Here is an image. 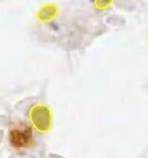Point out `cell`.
Returning <instances> with one entry per match:
<instances>
[{
	"instance_id": "obj_1",
	"label": "cell",
	"mask_w": 148,
	"mask_h": 158,
	"mask_svg": "<svg viewBox=\"0 0 148 158\" xmlns=\"http://www.w3.org/2000/svg\"><path fill=\"white\" fill-rule=\"evenodd\" d=\"M29 117L37 131L40 132H47L51 130L53 117L51 110L47 105H33L29 111Z\"/></svg>"
},
{
	"instance_id": "obj_4",
	"label": "cell",
	"mask_w": 148,
	"mask_h": 158,
	"mask_svg": "<svg viewBox=\"0 0 148 158\" xmlns=\"http://www.w3.org/2000/svg\"><path fill=\"white\" fill-rule=\"evenodd\" d=\"M112 4H113V1H96V2H95L96 8L100 9V10L107 9V8H109Z\"/></svg>"
},
{
	"instance_id": "obj_2",
	"label": "cell",
	"mask_w": 148,
	"mask_h": 158,
	"mask_svg": "<svg viewBox=\"0 0 148 158\" xmlns=\"http://www.w3.org/2000/svg\"><path fill=\"white\" fill-rule=\"evenodd\" d=\"M10 143L14 148H26L32 144V129L27 125H21L11 130L9 135Z\"/></svg>"
},
{
	"instance_id": "obj_3",
	"label": "cell",
	"mask_w": 148,
	"mask_h": 158,
	"mask_svg": "<svg viewBox=\"0 0 148 158\" xmlns=\"http://www.w3.org/2000/svg\"><path fill=\"white\" fill-rule=\"evenodd\" d=\"M59 15V9L54 4L49 3L46 5H43L37 14V18L43 23L50 22L54 19Z\"/></svg>"
}]
</instances>
